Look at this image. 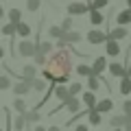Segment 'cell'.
<instances>
[{
  "label": "cell",
  "instance_id": "43",
  "mask_svg": "<svg viewBox=\"0 0 131 131\" xmlns=\"http://www.w3.org/2000/svg\"><path fill=\"white\" fill-rule=\"evenodd\" d=\"M127 5H129V9H131V0H127Z\"/></svg>",
  "mask_w": 131,
  "mask_h": 131
},
{
  "label": "cell",
  "instance_id": "2",
  "mask_svg": "<svg viewBox=\"0 0 131 131\" xmlns=\"http://www.w3.org/2000/svg\"><path fill=\"white\" fill-rule=\"evenodd\" d=\"M37 50H39V44L37 42H31V39H22L20 46H18V52L22 57H35Z\"/></svg>",
  "mask_w": 131,
  "mask_h": 131
},
{
  "label": "cell",
  "instance_id": "9",
  "mask_svg": "<svg viewBox=\"0 0 131 131\" xmlns=\"http://www.w3.org/2000/svg\"><path fill=\"white\" fill-rule=\"evenodd\" d=\"M109 72H112V77H116V79H122V77H127V66L114 61V63H109Z\"/></svg>",
  "mask_w": 131,
  "mask_h": 131
},
{
  "label": "cell",
  "instance_id": "10",
  "mask_svg": "<svg viewBox=\"0 0 131 131\" xmlns=\"http://www.w3.org/2000/svg\"><path fill=\"white\" fill-rule=\"evenodd\" d=\"M61 103H63V109H68L70 114H77V112H79V107H81V101L77 96H70L68 101H61Z\"/></svg>",
  "mask_w": 131,
  "mask_h": 131
},
{
  "label": "cell",
  "instance_id": "35",
  "mask_svg": "<svg viewBox=\"0 0 131 131\" xmlns=\"http://www.w3.org/2000/svg\"><path fill=\"white\" fill-rule=\"evenodd\" d=\"M50 50H52V44H50V42H42V44H39V50H37V52H44V55H48Z\"/></svg>",
  "mask_w": 131,
  "mask_h": 131
},
{
  "label": "cell",
  "instance_id": "21",
  "mask_svg": "<svg viewBox=\"0 0 131 131\" xmlns=\"http://www.w3.org/2000/svg\"><path fill=\"white\" fill-rule=\"evenodd\" d=\"M77 74H81V77H94V68L88 66V63H81V66H77Z\"/></svg>",
  "mask_w": 131,
  "mask_h": 131
},
{
  "label": "cell",
  "instance_id": "13",
  "mask_svg": "<svg viewBox=\"0 0 131 131\" xmlns=\"http://www.w3.org/2000/svg\"><path fill=\"white\" fill-rule=\"evenodd\" d=\"M88 122L94 125V127H98L101 122H103V114L96 112V109H88Z\"/></svg>",
  "mask_w": 131,
  "mask_h": 131
},
{
  "label": "cell",
  "instance_id": "11",
  "mask_svg": "<svg viewBox=\"0 0 131 131\" xmlns=\"http://www.w3.org/2000/svg\"><path fill=\"white\" fill-rule=\"evenodd\" d=\"M116 22H118V26H127V24H131V9H122L120 13L116 15Z\"/></svg>",
  "mask_w": 131,
  "mask_h": 131
},
{
  "label": "cell",
  "instance_id": "4",
  "mask_svg": "<svg viewBox=\"0 0 131 131\" xmlns=\"http://www.w3.org/2000/svg\"><path fill=\"white\" fill-rule=\"evenodd\" d=\"M88 42L92 44V46H98V44H105L107 42V33H103V31H90L88 33Z\"/></svg>",
  "mask_w": 131,
  "mask_h": 131
},
{
  "label": "cell",
  "instance_id": "30",
  "mask_svg": "<svg viewBox=\"0 0 131 131\" xmlns=\"http://www.w3.org/2000/svg\"><path fill=\"white\" fill-rule=\"evenodd\" d=\"M24 127H26V118H24V114H18V118H15V122H13V129L22 131Z\"/></svg>",
  "mask_w": 131,
  "mask_h": 131
},
{
  "label": "cell",
  "instance_id": "27",
  "mask_svg": "<svg viewBox=\"0 0 131 131\" xmlns=\"http://www.w3.org/2000/svg\"><path fill=\"white\" fill-rule=\"evenodd\" d=\"M13 109H15L18 114H26V103H24L20 96H15V101H13Z\"/></svg>",
  "mask_w": 131,
  "mask_h": 131
},
{
  "label": "cell",
  "instance_id": "22",
  "mask_svg": "<svg viewBox=\"0 0 131 131\" xmlns=\"http://www.w3.org/2000/svg\"><path fill=\"white\" fill-rule=\"evenodd\" d=\"M48 35H50V39H63L66 31L61 26H50V28H48Z\"/></svg>",
  "mask_w": 131,
  "mask_h": 131
},
{
  "label": "cell",
  "instance_id": "23",
  "mask_svg": "<svg viewBox=\"0 0 131 131\" xmlns=\"http://www.w3.org/2000/svg\"><path fill=\"white\" fill-rule=\"evenodd\" d=\"M90 22H92L94 26H101V24L105 22V18H103L101 11H90Z\"/></svg>",
  "mask_w": 131,
  "mask_h": 131
},
{
  "label": "cell",
  "instance_id": "24",
  "mask_svg": "<svg viewBox=\"0 0 131 131\" xmlns=\"http://www.w3.org/2000/svg\"><path fill=\"white\" fill-rule=\"evenodd\" d=\"M101 88V77H88V90L90 92H96V90Z\"/></svg>",
  "mask_w": 131,
  "mask_h": 131
},
{
  "label": "cell",
  "instance_id": "39",
  "mask_svg": "<svg viewBox=\"0 0 131 131\" xmlns=\"http://www.w3.org/2000/svg\"><path fill=\"white\" fill-rule=\"evenodd\" d=\"M127 77H131V61H129V66H127Z\"/></svg>",
  "mask_w": 131,
  "mask_h": 131
},
{
  "label": "cell",
  "instance_id": "3",
  "mask_svg": "<svg viewBox=\"0 0 131 131\" xmlns=\"http://www.w3.org/2000/svg\"><path fill=\"white\" fill-rule=\"evenodd\" d=\"M83 13H90V5H85V2H70L68 5V15H83Z\"/></svg>",
  "mask_w": 131,
  "mask_h": 131
},
{
  "label": "cell",
  "instance_id": "15",
  "mask_svg": "<svg viewBox=\"0 0 131 131\" xmlns=\"http://www.w3.org/2000/svg\"><path fill=\"white\" fill-rule=\"evenodd\" d=\"M83 103H85V107H88V109L96 107L98 101H96V96H94V92H83Z\"/></svg>",
  "mask_w": 131,
  "mask_h": 131
},
{
  "label": "cell",
  "instance_id": "25",
  "mask_svg": "<svg viewBox=\"0 0 131 131\" xmlns=\"http://www.w3.org/2000/svg\"><path fill=\"white\" fill-rule=\"evenodd\" d=\"M7 15H9V22H13V24L22 22V11H20V9H9V13H7Z\"/></svg>",
  "mask_w": 131,
  "mask_h": 131
},
{
  "label": "cell",
  "instance_id": "12",
  "mask_svg": "<svg viewBox=\"0 0 131 131\" xmlns=\"http://www.w3.org/2000/svg\"><path fill=\"white\" fill-rule=\"evenodd\" d=\"M94 109L101 112V114H107V112H112V109H114V101H112V98H103V101H98V105Z\"/></svg>",
  "mask_w": 131,
  "mask_h": 131
},
{
  "label": "cell",
  "instance_id": "5",
  "mask_svg": "<svg viewBox=\"0 0 131 131\" xmlns=\"http://www.w3.org/2000/svg\"><path fill=\"white\" fill-rule=\"evenodd\" d=\"M81 39H83V35L81 33H77V31H68L63 35V39H59V48H63L66 44H79Z\"/></svg>",
  "mask_w": 131,
  "mask_h": 131
},
{
  "label": "cell",
  "instance_id": "33",
  "mask_svg": "<svg viewBox=\"0 0 131 131\" xmlns=\"http://www.w3.org/2000/svg\"><path fill=\"white\" fill-rule=\"evenodd\" d=\"M9 88H11L9 74H0V90H9Z\"/></svg>",
  "mask_w": 131,
  "mask_h": 131
},
{
  "label": "cell",
  "instance_id": "41",
  "mask_svg": "<svg viewBox=\"0 0 131 131\" xmlns=\"http://www.w3.org/2000/svg\"><path fill=\"white\" fill-rule=\"evenodd\" d=\"M48 131H61V127H50Z\"/></svg>",
  "mask_w": 131,
  "mask_h": 131
},
{
  "label": "cell",
  "instance_id": "26",
  "mask_svg": "<svg viewBox=\"0 0 131 131\" xmlns=\"http://www.w3.org/2000/svg\"><path fill=\"white\" fill-rule=\"evenodd\" d=\"M15 33H18V24L9 22V24L2 26V35H7V37H11V35H15Z\"/></svg>",
  "mask_w": 131,
  "mask_h": 131
},
{
  "label": "cell",
  "instance_id": "29",
  "mask_svg": "<svg viewBox=\"0 0 131 131\" xmlns=\"http://www.w3.org/2000/svg\"><path fill=\"white\" fill-rule=\"evenodd\" d=\"M18 35L20 37H28V35H31V26H28L26 22H20L18 24Z\"/></svg>",
  "mask_w": 131,
  "mask_h": 131
},
{
  "label": "cell",
  "instance_id": "16",
  "mask_svg": "<svg viewBox=\"0 0 131 131\" xmlns=\"http://www.w3.org/2000/svg\"><path fill=\"white\" fill-rule=\"evenodd\" d=\"M118 92L125 94V96L131 94V77H122V79H120V88H118Z\"/></svg>",
  "mask_w": 131,
  "mask_h": 131
},
{
  "label": "cell",
  "instance_id": "19",
  "mask_svg": "<svg viewBox=\"0 0 131 131\" xmlns=\"http://www.w3.org/2000/svg\"><path fill=\"white\" fill-rule=\"evenodd\" d=\"M107 37H112V39H125L127 37V28L125 26H118V28H114V31L107 33Z\"/></svg>",
  "mask_w": 131,
  "mask_h": 131
},
{
  "label": "cell",
  "instance_id": "18",
  "mask_svg": "<svg viewBox=\"0 0 131 131\" xmlns=\"http://www.w3.org/2000/svg\"><path fill=\"white\" fill-rule=\"evenodd\" d=\"M55 96L59 98V101H68L72 94H70V90L66 88V85H57V88H55Z\"/></svg>",
  "mask_w": 131,
  "mask_h": 131
},
{
  "label": "cell",
  "instance_id": "37",
  "mask_svg": "<svg viewBox=\"0 0 131 131\" xmlns=\"http://www.w3.org/2000/svg\"><path fill=\"white\" fill-rule=\"evenodd\" d=\"M122 114L131 116V101H125V103H122Z\"/></svg>",
  "mask_w": 131,
  "mask_h": 131
},
{
  "label": "cell",
  "instance_id": "34",
  "mask_svg": "<svg viewBox=\"0 0 131 131\" xmlns=\"http://www.w3.org/2000/svg\"><path fill=\"white\" fill-rule=\"evenodd\" d=\"M68 90H70V94H72V96H77V94H79L81 90H83V85H81L79 81H74V83H70V85H68Z\"/></svg>",
  "mask_w": 131,
  "mask_h": 131
},
{
  "label": "cell",
  "instance_id": "44",
  "mask_svg": "<svg viewBox=\"0 0 131 131\" xmlns=\"http://www.w3.org/2000/svg\"><path fill=\"white\" fill-rule=\"evenodd\" d=\"M114 131H122V127H118V129H114Z\"/></svg>",
  "mask_w": 131,
  "mask_h": 131
},
{
  "label": "cell",
  "instance_id": "42",
  "mask_svg": "<svg viewBox=\"0 0 131 131\" xmlns=\"http://www.w3.org/2000/svg\"><path fill=\"white\" fill-rule=\"evenodd\" d=\"M35 131H48V129H44V127H35Z\"/></svg>",
  "mask_w": 131,
  "mask_h": 131
},
{
  "label": "cell",
  "instance_id": "40",
  "mask_svg": "<svg viewBox=\"0 0 131 131\" xmlns=\"http://www.w3.org/2000/svg\"><path fill=\"white\" fill-rule=\"evenodd\" d=\"M125 131H131V120H129V122L125 125Z\"/></svg>",
  "mask_w": 131,
  "mask_h": 131
},
{
  "label": "cell",
  "instance_id": "20",
  "mask_svg": "<svg viewBox=\"0 0 131 131\" xmlns=\"http://www.w3.org/2000/svg\"><path fill=\"white\" fill-rule=\"evenodd\" d=\"M22 74H24V79H26V81H33V79H37V77H35V74H37V70H35V66H31V63L22 68Z\"/></svg>",
  "mask_w": 131,
  "mask_h": 131
},
{
  "label": "cell",
  "instance_id": "7",
  "mask_svg": "<svg viewBox=\"0 0 131 131\" xmlns=\"http://www.w3.org/2000/svg\"><path fill=\"white\" fill-rule=\"evenodd\" d=\"M33 90V85H31V81H18V83L13 85V92H15V96H24V94H28Z\"/></svg>",
  "mask_w": 131,
  "mask_h": 131
},
{
  "label": "cell",
  "instance_id": "31",
  "mask_svg": "<svg viewBox=\"0 0 131 131\" xmlns=\"http://www.w3.org/2000/svg\"><path fill=\"white\" fill-rule=\"evenodd\" d=\"M24 118H26V122H37L42 116H39L37 109H33V112H26V114H24Z\"/></svg>",
  "mask_w": 131,
  "mask_h": 131
},
{
  "label": "cell",
  "instance_id": "1",
  "mask_svg": "<svg viewBox=\"0 0 131 131\" xmlns=\"http://www.w3.org/2000/svg\"><path fill=\"white\" fill-rule=\"evenodd\" d=\"M46 70L50 72V74H55V77L70 74V70H72V57H70V52L63 50V48H59L57 52H52V55L48 57Z\"/></svg>",
  "mask_w": 131,
  "mask_h": 131
},
{
  "label": "cell",
  "instance_id": "36",
  "mask_svg": "<svg viewBox=\"0 0 131 131\" xmlns=\"http://www.w3.org/2000/svg\"><path fill=\"white\" fill-rule=\"evenodd\" d=\"M61 28H63L66 33H68V31H72V15H68V18H66L63 22H61Z\"/></svg>",
  "mask_w": 131,
  "mask_h": 131
},
{
  "label": "cell",
  "instance_id": "32",
  "mask_svg": "<svg viewBox=\"0 0 131 131\" xmlns=\"http://www.w3.org/2000/svg\"><path fill=\"white\" fill-rule=\"evenodd\" d=\"M39 5H42V0H26V11L35 13V11L39 9Z\"/></svg>",
  "mask_w": 131,
  "mask_h": 131
},
{
  "label": "cell",
  "instance_id": "38",
  "mask_svg": "<svg viewBox=\"0 0 131 131\" xmlns=\"http://www.w3.org/2000/svg\"><path fill=\"white\" fill-rule=\"evenodd\" d=\"M74 131H88V125H77Z\"/></svg>",
  "mask_w": 131,
  "mask_h": 131
},
{
  "label": "cell",
  "instance_id": "28",
  "mask_svg": "<svg viewBox=\"0 0 131 131\" xmlns=\"http://www.w3.org/2000/svg\"><path fill=\"white\" fill-rule=\"evenodd\" d=\"M107 5H109V0H92V2H90V11H101Z\"/></svg>",
  "mask_w": 131,
  "mask_h": 131
},
{
  "label": "cell",
  "instance_id": "8",
  "mask_svg": "<svg viewBox=\"0 0 131 131\" xmlns=\"http://www.w3.org/2000/svg\"><path fill=\"white\" fill-rule=\"evenodd\" d=\"M92 68H94V74H96V77L103 74L105 68H109V63H107V59H105V55H103V57H96V59H94V63H92Z\"/></svg>",
  "mask_w": 131,
  "mask_h": 131
},
{
  "label": "cell",
  "instance_id": "6",
  "mask_svg": "<svg viewBox=\"0 0 131 131\" xmlns=\"http://www.w3.org/2000/svg\"><path fill=\"white\" fill-rule=\"evenodd\" d=\"M105 55L107 57H118L120 55V44H118V39L107 37V42H105Z\"/></svg>",
  "mask_w": 131,
  "mask_h": 131
},
{
  "label": "cell",
  "instance_id": "17",
  "mask_svg": "<svg viewBox=\"0 0 131 131\" xmlns=\"http://www.w3.org/2000/svg\"><path fill=\"white\" fill-rule=\"evenodd\" d=\"M31 85H33V90H35V92H44L46 88H50V81H46V79H33Z\"/></svg>",
  "mask_w": 131,
  "mask_h": 131
},
{
  "label": "cell",
  "instance_id": "14",
  "mask_svg": "<svg viewBox=\"0 0 131 131\" xmlns=\"http://www.w3.org/2000/svg\"><path fill=\"white\" fill-rule=\"evenodd\" d=\"M129 120H131V116H127V114H120V116H114L112 120H109V125H112L114 129H118V127H125Z\"/></svg>",
  "mask_w": 131,
  "mask_h": 131
}]
</instances>
